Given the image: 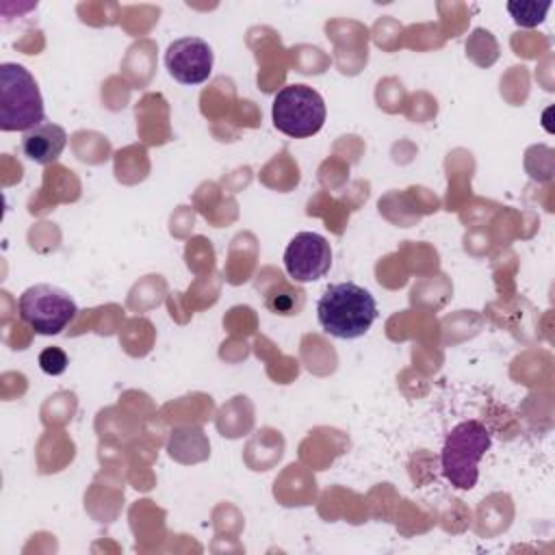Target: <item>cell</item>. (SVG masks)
<instances>
[{
    "instance_id": "cell-1",
    "label": "cell",
    "mask_w": 555,
    "mask_h": 555,
    "mask_svg": "<svg viewBox=\"0 0 555 555\" xmlns=\"http://www.w3.org/2000/svg\"><path fill=\"white\" fill-rule=\"evenodd\" d=\"M317 317L330 336L353 340L371 330L377 319V304L375 297L356 282H338L323 291L317 304Z\"/></svg>"
},
{
    "instance_id": "cell-2",
    "label": "cell",
    "mask_w": 555,
    "mask_h": 555,
    "mask_svg": "<svg viewBox=\"0 0 555 555\" xmlns=\"http://www.w3.org/2000/svg\"><path fill=\"white\" fill-rule=\"evenodd\" d=\"M43 121V98L33 74L20 63H2L0 128L4 132H26Z\"/></svg>"
},
{
    "instance_id": "cell-3",
    "label": "cell",
    "mask_w": 555,
    "mask_h": 555,
    "mask_svg": "<svg viewBox=\"0 0 555 555\" xmlns=\"http://www.w3.org/2000/svg\"><path fill=\"white\" fill-rule=\"evenodd\" d=\"M492 444L488 427L475 418L457 423L444 438L440 462L451 486L460 490L475 488L479 479V460Z\"/></svg>"
},
{
    "instance_id": "cell-4",
    "label": "cell",
    "mask_w": 555,
    "mask_h": 555,
    "mask_svg": "<svg viewBox=\"0 0 555 555\" xmlns=\"http://www.w3.org/2000/svg\"><path fill=\"white\" fill-rule=\"evenodd\" d=\"M271 117L273 126L286 137L306 139L323 128L325 102L308 85H286L273 98Z\"/></svg>"
},
{
    "instance_id": "cell-5",
    "label": "cell",
    "mask_w": 555,
    "mask_h": 555,
    "mask_svg": "<svg viewBox=\"0 0 555 555\" xmlns=\"http://www.w3.org/2000/svg\"><path fill=\"white\" fill-rule=\"evenodd\" d=\"M17 312L22 321L33 327V332L54 336L72 323L78 308L65 291L52 284H35L20 295Z\"/></svg>"
},
{
    "instance_id": "cell-6",
    "label": "cell",
    "mask_w": 555,
    "mask_h": 555,
    "mask_svg": "<svg viewBox=\"0 0 555 555\" xmlns=\"http://www.w3.org/2000/svg\"><path fill=\"white\" fill-rule=\"evenodd\" d=\"M284 267L293 282L321 280L332 267V247L317 232H299L291 238L284 251Z\"/></svg>"
},
{
    "instance_id": "cell-7",
    "label": "cell",
    "mask_w": 555,
    "mask_h": 555,
    "mask_svg": "<svg viewBox=\"0 0 555 555\" xmlns=\"http://www.w3.org/2000/svg\"><path fill=\"white\" fill-rule=\"evenodd\" d=\"M212 48L202 37H180L169 43L165 65L180 85H202L212 72Z\"/></svg>"
},
{
    "instance_id": "cell-8",
    "label": "cell",
    "mask_w": 555,
    "mask_h": 555,
    "mask_svg": "<svg viewBox=\"0 0 555 555\" xmlns=\"http://www.w3.org/2000/svg\"><path fill=\"white\" fill-rule=\"evenodd\" d=\"M65 143H67L65 130L52 121H43L24 132L22 152L33 163L50 165L61 156V152L65 150Z\"/></svg>"
},
{
    "instance_id": "cell-9",
    "label": "cell",
    "mask_w": 555,
    "mask_h": 555,
    "mask_svg": "<svg viewBox=\"0 0 555 555\" xmlns=\"http://www.w3.org/2000/svg\"><path fill=\"white\" fill-rule=\"evenodd\" d=\"M264 306L273 314H282V317L299 314V310L304 306V291L301 288H293L286 282L278 280V284L271 286L264 293Z\"/></svg>"
},
{
    "instance_id": "cell-10",
    "label": "cell",
    "mask_w": 555,
    "mask_h": 555,
    "mask_svg": "<svg viewBox=\"0 0 555 555\" xmlns=\"http://www.w3.org/2000/svg\"><path fill=\"white\" fill-rule=\"evenodd\" d=\"M551 9L548 2L538 4V2H509L507 11L514 15V22L520 26H535L544 20L546 11Z\"/></svg>"
},
{
    "instance_id": "cell-11",
    "label": "cell",
    "mask_w": 555,
    "mask_h": 555,
    "mask_svg": "<svg viewBox=\"0 0 555 555\" xmlns=\"http://www.w3.org/2000/svg\"><path fill=\"white\" fill-rule=\"evenodd\" d=\"M39 366L48 375H61L67 369V356L59 347H46L39 353Z\"/></svg>"
}]
</instances>
